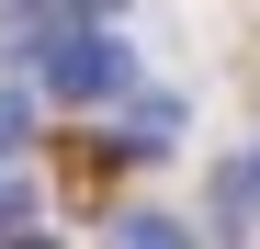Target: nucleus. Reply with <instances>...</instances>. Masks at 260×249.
Wrapping results in <instances>:
<instances>
[{
    "label": "nucleus",
    "instance_id": "4",
    "mask_svg": "<svg viewBox=\"0 0 260 249\" xmlns=\"http://www.w3.org/2000/svg\"><path fill=\"white\" fill-rule=\"evenodd\" d=\"M249 193H260V159H249Z\"/></svg>",
    "mask_w": 260,
    "mask_h": 249
},
{
    "label": "nucleus",
    "instance_id": "2",
    "mask_svg": "<svg viewBox=\"0 0 260 249\" xmlns=\"http://www.w3.org/2000/svg\"><path fill=\"white\" fill-rule=\"evenodd\" d=\"M113 147H136V159H158V147H181V102H170V91H147L136 113H124V136Z\"/></svg>",
    "mask_w": 260,
    "mask_h": 249
},
{
    "label": "nucleus",
    "instance_id": "1",
    "mask_svg": "<svg viewBox=\"0 0 260 249\" xmlns=\"http://www.w3.org/2000/svg\"><path fill=\"white\" fill-rule=\"evenodd\" d=\"M124 68H136V57H124L113 34H79V23H68L57 46H46V91H57V102H102V91H124Z\"/></svg>",
    "mask_w": 260,
    "mask_h": 249
},
{
    "label": "nucleus",
    "instance_id": "3",
    "mask_svg": "<svg viewBox=\"0 0 260 249\" xmlns=\"http://www.w3.org/2000/svg\"><path fill=\"white\" fill-rule=\"evenodd\" d=\"M124 249H192V238L170 227V215H136V227H124Z\"/></svg>",
    "mask_w": 260,
    "mask_h": 249
}]
</instances>
